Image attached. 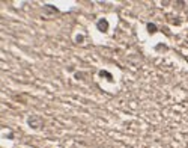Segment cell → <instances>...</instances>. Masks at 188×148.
Segmentation results:
<instances>
[{
  "instance_id": "obj_4",
  "label": "cell",
  "mask_w": 188,
  "mask_h": 148,
  "mask_svg": "<svg viewBox=\"0 0 188 148\" xmlns=\"http://www.w3.org/2000/svg\"><path fill=\"white\" fill-rule=\"evenodd\" d=\"M146 27H148V32H149V33H155V32L158 30V29H157V26H155L154 23H148Z\"/></svg>"
},
{
  "instance_id": "obj_6",
  "label": "cell",
  "mask_w": 188,
  "mask_h": 148,
  "mask_svg": "<svg viewBox=\"0 0 188 148\" xmlns=\"http://www.w3.org/2000/svg\"><path fill=\"white\" fill-rule=\"evenodd\" d=\"M81 39H83V36H81V35H78V36H77V42H81Z\"/></svg>"
},
{
  "instance_id": "obj_1",
  "label": "cell",
  "mask_w": 188,
  "mask_h": 148,
  "mask_svg": "<svg viewBox=\"0 0 188 148\" xmlns=\"http://www.w3.org/2000/svg\"><path fill=\"white\" fill-rule=\"evenodd\" d=\"M35 123H42V119H41L38 115H32V116H29L27 124H29L32 128H42V126H41V124H35Z\"/></svg>"
},
{
  "instance_id": "obj_5",
  "label": "cell",
  "mask_w": 188,
  "mask_h": 148,
  "mask_svg": "<svg viewBox=\"0 0 188 148\" xmlns=\"http://www.w3.org/2000/svg\"><path fill=\"white\" fill-rule=\"evenodd\" d=\"M44 11H50V12H59V9H57V8L51 6V5H45V6H44Z\"/></svg>"
},
{
  "instance_id": "obj_2",
  "label": "cell",
  "mask_w": 188,
  "mask_h": 148,
  "mask_svg": "<svg viewBox=\"0 0 188 148\" xmlns=\"http://www.w3.org/2000/svg\"><path fill=\"white\" fill-rule=\"evenodd\" d=\"M96 27H98V30H101V32H107V29H109V21H107L105 18H101L100 21L96 23Z\"/></svg>"
},
{
  "instance_id": "obj_3",
  "label": "cell",
  "mask_w": 188,
  "mask_h": 148,
  "mask_svg": "<svg viewBox=\"0 0 188 148\" xmlns=\"http://www.w3.org/2000/svg\"><path fill=\"white\" fill-rule=\"evenodd\" d=\"M100 76H101V77H105L109 82H113V77H111V74H110L109 71H104V69H101V71H100Z\"/></svg>"
}]
</instances>
